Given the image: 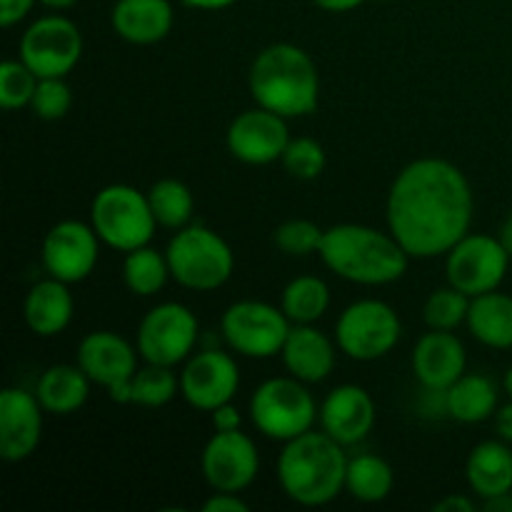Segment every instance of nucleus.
Returning <instances> with one entry per match:
<instances>
[{
	"mask_svg": "<svg viewBox=\"0 0 512 512\" xmlns=\"http://www.w3.org/2000/svg\"><path fill=\"white\" fill-rule=\"evenodd\" d=\"M475 198L470 180L455 163L420 158L395 175L388 193V230L410 258L448 253L470 233Z\"/></svg>",
	"mask_w": 512,
	"mask_h": 512,
	"instance_id": "obj_1",
	"label": "nucleus"
},
{
	"mask_svg": "<svg viewBox=\"0 0 512 512\" xmlns=\"http://www.w3.org/2000/svg\"><path fill=\"white\" fill-rule=\"evenodd\" d=\"M320 260L330 273L355 285H390L408 270L410 255L395 235L360 223H340L325 230Z\"/></svg>",
	"mask_w": 512,
	"mask_h": 512,
	"instance_id": "obj_2",
	"label": "nucleus"
},
{
	"mask_svg": "<svg viewBox=\"0 0 512 512\" xmlns=\"http://www.w3.org/2000/svg\"><path fill=\"white\" fill-rule=\"evenodd\" d=\"M255 105L283 118H303L318 108L320 75L315 60L293 43H273L255 55L248 73Z\"/></svg>",
	"mask_w": 512,
	"mask_h": 512,
	"instance_id": "obj_3",
	"label": "nucleus"
},
{
	"mask_svg": "<svg viewBox=\"0 0 512 512\" xmlns=\"http://www.w3.org/2000/svg\"><path fill=\"white\" fill-rule=\"evenodd\" d=\"M280 490L303 508H323L345 490L348 458L328 433H308L283 443L278 465Z\"/></svg>",
	"mask_w": 512,
	"mask_h": 512,
	"instance_id": "obj_4",
	"label": "nucleus"
},
{
	"mask_svg": "<svg viewBox=\"0 0 512 512\" xmlns=\"http://www.w3.org/2000/svg\"><path fill=\"white\" fill-rule=\"evenodd\" d=\"M170 275L178 285L198 293L218 290L233 278V248L205 225H185L165 248Z\"/></svg>",
	"mask_w": 512,
	"mask_h": 512,
	"instance_id": "obj_5",
	"label": "nucleus"
},
{
	"mask_svg": "<svg viewBox=\"0 0 512 512\" xmlns=\"http://www.w3.org/2000/svg\"><path fill=\"white\" fill-rule=\"evenodd\" d=\"M90 225L108 248L130 253L153 240L158 220L148 195L125 183L105 185L90 203Z\"/></svg>",
	"mask_w": 512,
	"mask_h": 512,
	"instance_id": "obj_6",
	"label": "nucleus"
},
{
	"mask_svg": "<svg viewBox=\"0 0 512 512\" xmlns=\"http://www.w3.org/2000/svg\"><path fill=\"white\" fill-rule=\"evenodd\" d=\"M305 385L308 383L290 375V378H270L255 388L250 398V420L260 435L288 443L313 430L320 410Z\"/></svg>",
	"mask_w": 512,
	"mask_h": 512,
	"instance_id": "obj_7",
	"label": "nucleus"
},
{
	"mask_svg": "<svg viewBox=\"0 0 512 512\" xmlns=\"http://www.w3.org/2000/svg\"><path fill=\"white\" fill-rule=\"evenodd\" d=\"M403 335V323L393 305L365 298L348 305L335 323V343L340 353L358 363H373L393 353Z\"/></svg>",
	"mask_w": 512,
	"mask_h": 512,
	"instance_id": "obj_8",
	"label": "nucleus"
},
{
	"mask_svg": "<svg viewBox=\"0 0 512 512\" xmlns=\"http://www.w3.org/2000/svg\"><path fill=\"white\" fill-rule=\"evenodd\" d=\"M293 323L283 308L263 300H238L228 305L220 320V333L228 348L243 358L268 360L280 355Z\"/></svg>",
	"mask_w": 512,
	"mask_h": 512,
	"instance_id": "obj_9",
	"label": "nucleus"
},
{
	"mask_svg": "<svg viewBox=\"0 0 512 512\" xmlns=\"http://www.w3.org/2000/svg\"><path fill=\"white\" fill-rule=\"evenodd\" d=\"M200 338V323L193 310L183 303H160L140 320L135 348L145 363L175 365L185 363Z\"/></svg>",
	"mask_w": 512,
	"mask_h": 512,
	"instance_id": "obj_10",
	"label": "nucleus"
},
{
	"mask_svg": "<svg viewBox=\"0 0 512 512\" xmlns=\"http://www.w3.org/2000/svg\"><path fill=\"white\" fill-rule=\"evenodd\" d=\"M83 58V33L65 15H43L25 28L20 60L38 78H65Z\"/></svg>",
	"mask_w": 512,
	"mask_h": 512,
	"instance_id": "obj_11",
	"label": "nucleus"
},
{
	"mask_svg": "<svg viewBox=\"0 0 512 512\" xmlns=\"http://www.w3.org/2000/svg\"><path fill=\"white\" fill-rule=\"evenodd\" d=\"M510 260L508 250L498 238L468 233L445 253V275H448V283L460 293L478 298L503 285Z\"/></svg>",
	"mask_w": 512,
	"mask_h": 512,
	"instance_id": "obj_12",
	"label": "nucleus"
},
{
	"mask_svg": "<svg viewBox=\"0 0 512 512\" xmlns=\"http://www.w3.org/2000/svg\"><path fill=\"white\" fill-rule=\"evenodd\" d=\"M138 355V348L113 330H93L80 340L75 360L95 385L108 390L113 403L130 405V380L138 373Z\"/></svg>",
	"mask_w": 512,
	"mask_h": 512,
	"instance_id": "obj_13",
	"label": "nucleus"
},
{
	"mask_svg": "<svg viewBox=\"0 0 512 512\" xmlns=\"http://www.w3.org/2000/svg\"><path fill=\"white\" fill-rule=\"evenodd\" d=\"M205 483L218 493H243L260 470V455L243 430H215L200 455Z\"/></svg>",
	"mask_w": 512,
	"mask_h": 512,
	"instance_id": "obj_14",
	"label": "nucleus"
},
{
	"mask_svg": "<svg viewBox=\"0 0 512 512\" xmlns=\"http://www.w3.org/2000/svg\"><path fill=\"white\" fill-rule=\"evenodd\" d=\"M100 243L93 225L80 220H60L45 233L40 258L50 278L73 285L88 278L100 260Z\"/></svg>",
	"mask_w": 512,
	"mask_h": 512,
	"instance_id": "obj_15",
	"label": "nucleus"
},
{
	"mask_svg": "<svg viewBox=\"0 0 512 512\" xmlns=\"http://www.w3.org/2000/svg\"><path fill=\"white\" fill-rule=\"evenodd\" d=\"M240 388V368L223 350H200L185 360L180 373V393L185 403L203 413H213L230 403Z\"/></svg>",
	"mask_w": 512,
	"mask_h": 512,
	"instance_id": "obj_16",
	"label": "nucleus"
},
{
	"mask_svg": "<svg viewBox=\"0 0 512 512\" xmlns=\"http://www.w3.org/2000/svg\"><path fill=\"white\" fill-rule=\"evenodd\" d=\"M225 143L230 155L240 163L270 165L283 158L290 143L288 118L255 105L230 123Z\"/></svg>",
	"mask_w": 512,
	"mask_h": 512,
	"instance_id": "obj_17",
	"label": "nucleus"
},
{
	"mask_svg": "<svg viewBox=\"0 0 512 512\" xmlns=\"http://www.w3.org/2000/svg\"><path fill=\"white\" fill-rule=\"evenodd\" d=\"M43 413L35 393L23 388H5L0 393V458L5 463H23L38 450Z\"/></svg>",
	"mask_w": 512,
	"mask_h": 512,
	"instance_id": "obj_18",
	"label": "nucleus"
},
{
	"mask_svg": "<svg viewBox=\"0 0 512 512\" xmlns=\"http://www.w3.org/2000/svg\"><path fill=\"white\" fill-rule=\"evenodd\" d=\"M320 425L340 445H355L368 438L375 425V403L360 385H338L320 405Z\"/></svg>",
	"mask_w": 512,
	"mask_h": 512,
	"instance_id": "obj_19",
	"label": "nucleus"
},
{
	"mask_svg": "<svg viewBox=\"0 0 512 512\" xmlns=\"http://www.w3.org/2000/svg\"><path fill=\"white\" fill-rule=\"evenodd\" d=\"M413 375L423 388L448 390L465 375L468 353L453 330H430L413 348Z\"/></svg>",
	"mask_w": 512,
	"mask_h": 512,
	"instance_id": "obj_20",
	"label": "nucleus"
},
{
	"mask_svg": "<svg viewBox=\"0 0 512 512\" xmlns=\"http://www.w3.org/2000/svg\"><path fill=\"white\" fill-rule=\"evenodd\" d=\"M175 10L170 0H115L110 25L115 35L133 45H155L173 30Z\"/></svg>",
	"mask_w": 512,
	"mask_h": 512,
	"instance_id": "obj_21",
	"label": "nucleus"
},
{
	"mask_svg": "<svg viewBox=\"0 0 512 512\" xmlns=\"http://www.w3.org/2000/svg\"><path fill=\"white\" fill-rule=\"evenodd\" d=\"M285 370L303 383H323L335 370V345L315 325H293L280 350Z\"/></svg>",
	"mask_w": 512,
	"mask_h": 512,
	"instance_id": "obj_22",
	"label": "nucleus"
},
{
	"mask_svg": "<svg viewBox=\"0 0 512 512\" xmlns=\"http://www.w3.org/2000/svg\"><path fill=\"white\" fill-rule=\"evenodd\" d=\"M75 313L73 293L68 290V283L58 278L40 280L25 295L23 315L25 325L33 330L38 338H55L70 325Z\"/></svg>",
	"mask_w": 512,
	"mask_h": 512,
	"instance_id": "obj_23",
	"label": "nucleus"
},
{
	"mask_svg": "<svg viewBox=\"0 0 512 512\" xmlns=\"http://www.w3.org/2000/svg\"><path fill=\"white\" fill-rule=\"evenodd\" d=\"M465 478L480 500L512 493V450L505 440L478 443L465 463Z\"/></svg>",
	"mask_w": 512,
	"mask_h": 512,
	"instance_id": "obj_24",
	"label": "nucleus"
},
{
	"mask_svg": "<svg viewBox=\"0 0 512 512\" xmlns=\"http://www.w3.org/2000/svg\"><path fill=\"white\" fill-rule=\"evenodd\" d=\"M90 383H93V380L85 375V370L80 368L78 363L50 365V368L40 375L38 385H35V395H38L45 413L73 415L88 403Z\"/></svg>",
	"mask_w": 512,
	"mask_h": 512,
	"instance_id": "obj_25",
	"label": "nucleus"
},
{
	"mask_svg": "<svg viewBox=\"0 0 512 512\" xmlns=\"http://www.w3.org/2000/svg\"><path fill=\"white\" fill-rule=\"evenodd\" d=\"M498 398V385L488 375L465 373L445 390V415L465 425L485 423L498 413Z\"/></svg>",
	"mask_w": 512,
	"mask_h": 512,
	"instance_id": "obj_26",
	"label": "nucleus"
},
{
	"mask_svg": "<svg viewBox=\"0 0 512 512\" xmlns=\"http://www.w3.org/2000/svg\"><path fill=\"white\" fill-rule=\"evenodd\" d=\"M465 325H468L470 335H473L478 343L495 350H510L512 295L493 290V293H483L478 295V298H470V310Z\"/></svg>",
	"mask_w": 512,
	"mask_h": 512,
	"instance_id": "obj_27",
	"label": "nucleus"
},
{
	"mask_svg": "<svg viewBox=\"0 0 512 512\" xmlns=\"http://www.w3.org/2000/svg\"><path fill=\"white\" fill-rule=\"evenodd\" d=\"M395 488V473L388 460L380 455L363 453L348 460L345 473V490L360 503H383Z\"/></svg>",
	"mask_w": 512,
	"mask_h": 512,
	"instance_id": "obj_28",
	"label": "nucleus"
},
{
	"mask_svg": "<svg viewBox=\"0 0 512 512\" xmlns=\"http://www.w3.org/2000/svg\"><path fill=\"white\" fill-rule=\"evenodd\" d=\"M280 308L293 325H315L330 308V288L318 275L293 278L283 290Z\"/></svg>",
	"mask_w": 512,
	"mask_h": 512,
	"instance_id": "obj_29",
	"label": "nucleus"
},
{
	"mask_svg": "<svg viewBox=\"0 0 512 512\" xmlns=\"http://www.w3.org/2000/svg\"><path fill=\"white\" fill-rule=\"evenodd\" d=\"M170 278L173 275H170L168 258L160 250L143 245V248L125 253L123 280L133 295L150 298V295L160 293Z\"/></svg>",
	"mask_w": 512,
	"mask_h": 512,
	"instance_id": "obj_30",
	"label": "nucleus"
},
{
	"mask_svg": "<svg viewBox=\"0 0 512 512\" xmlns=\"http://www.w3.org/2000/svg\"><path fill=\"white\" fill-rule=\"evenodd\" d=\"M150 208H153L155 220L158 225L168 230H180L185 225H190L195 210L193 193L185 183L175 178H163L158 183H153V188L148 190Z\"/></svg>",
	"mask_w": 512,
	"mask_h": 512,
	"instance_id": "obj_31",
	"label": "nucleus"
},
{
	"mask_svg": "<svg viewBox=\"0 0 512 512\" xmlns=\"http://www.w3.org/2000/svg\"><path fill=\"white\" fill-rule=\"evenodd\" d=\"M180 393V378L168 365L148 363L130 380V405L163 408Z\"/></svg>",
	"mask_w": 512,
	"mask_h": 512,
	"instance_id": "obj_32",
	"label": "nucleus"
},
{
	"mask_svg": "<svg viewBox=\"0 0 512 512\" xmlns=\"http://www.w3.org/2000/svg\"><path fill=\"white\" fill-rule=\"evenodd\" d=\"M470 298L458 288H438L423 305V320L430 330H455L468 320Z\"/></svg>",
	"mask_w": 512,
	"mask_h": 512,
	"instance_id": "obj_33",
	"label": "nucleus"
},
{
	"mask_svg": "<svg viewBox=\"0 0 512 512\" xmlns=\"http://www.w3.org/2000/svg\"><path fill=\"white\" fill-rule=\"evenodd\" d=\"M323 235L325 230L318 223H313V220L293 218L275 228L273 240L280 248V253L290 255V258H308V255H315L320 250Z\"/></svg>",
	"mask_w": 512,
	"mask_h": 512,
	"instance_id": "obj_34",
	"label": "nucleus"
},
{
	"mask_svg": "<svg viewBox=\"0 0 512 512\" xmlns=\"http://www.w3.org/2000/svg\"><path fill=\"white\" fill-rule=\"evenodd\" d=\"M38 75L23 63V60H5L0 65V105L5 110H18L30 105L35 88H38Z\"/></svg>",
	"mask_w": 512,
	"mask_h": 512,
	"instance_id": "obj_35",
	"label": "nucleus"
},
{
	"mask_svg": "<svg viewBox=\"0 0 512 512\" xmlns=\"http://www.w3.org/2000/svg\"><path fill=\"white\" fill-rule=\"evenodd\" d=\"M280 163H283L285 173H288L290 178L315 180L323 175L328 158H325V150L318 140H313V138H295L293 140L290 138V143H288V148H285Z\"/></svg>",
	"mask_w": 512,
	"mask_h": 512,
	"instance_id": "obj_36",
	"label": "nucleus"
},
{
	"mask_svg": "<svg viewBox=\"0 0 512 512\" xmlns=\"http://www.w3.org/2000/svg\"><path fill=\"white\" fill-rule=\"evenodd\" d=\"M73 108V90L65 83V78H40L35 88L30 110L40 120H60Z\"/></svg>",
	"mask_w": 512,
	"mask_h": 512,
	"instance_id": "obj_37",
	"label": "nucleus"
},
{
	"mask_svg": "<svg viewBox=\"0 0 512 512\" xmlns=\"http://www.w3.org/2000/svg\"><path fill=\"white\" fill-rule=\"evenodd\" d=\"M205 512H248L250 505L240 498V493H218L215 490L203 503Z\"/></svg>",
	"mask_w": 512,
	"mask_h": 512,
	"instance_id": "obj_38",
	"label": "nucleus"
},
{
	"mask_svg": "<svg viewBox=\"0 0 512 512\" xmlns=\"http://www.w3.org/2000/svg\"><path fill=\"white\" fill-rule=\"evenodd\" d=\"M40 0H0V23L3 28H13L15 23L25 18Z\"/></svg>",
	"mask_w": 512,
	"mask_h": 512,
	"instance_id": "obj_39",
	"label": "nucleus"
},
{
	"mask_svg": "<svg viewBox=\"0 0 512 512\" xmlns=\"http://www.w3.org/2000/svg\"><path fill=\"white\" fill-rule=\"evenodd\" d=\"M210 420H213V428L215 430H240L243 425V418H240V410L233 408L230 403L220 405L210 413Z\"/></svg>",
	"mask_w": 512,
	"mask_h": 512,
	"instance_id": "obj_40",
	"label": "nucleus"
},
{
	"mask_svg": "<svg viewBox=\"0 0 512 512\" xmlns=\"http://www.w3.org/2000/svg\"><path fill=\"white\" fill-rule=\"evenodd\" d=\"M435 510L438 512H473L475 503L468 498V495L453 493V495H448V498L438 500V503H435Z\"/></svg>",
	"mask_w": 512,
	"mask_h": 512,
	"instance_id": "obj_41",
	"label": "nucleus"
},
{
	"mask_svg": "<svg viewBox=\"0 0 512 512\" xmlns=\"http://www.w3.org/2000/svg\"><path fill=\"white\" fill-rule=\"evenodd\" d=\"M495 430H498L500 440L512 443V398L508 405H500L498 413H495Z\"/></svg>",
	"mask_w": 512,
	"mask_h": 512,
	"instance_id": "obj_42",
	"label": "nucleus"
},
{
	"mask_svg": "<svg viewBox=\"0 0 512 512\" xmlns=\"http://www.w3.org/2000/svg\"><path fill=\"white\" fill-rule=\"evenodd\" d=\"M320 10H328V13H350V10L360 8L365 0H313Z\"/></svg>",
	"mask_w": 512,
	"mask_h": 512,
	"instance_id": "obj_43",
	"label": "nucleus"
},
{
	"mask_svg": "<svg viewBox=\"0 0 512 512\" xmlns=\"http://www.w3.org/2000/svg\"><path fill=\"white\" fill-rule=\"evenodd\" d=\"M183 3L195 10H225L238 3V0H183Z\"/></svg>",
	"mask_w": 512,
	"mask_h": 512,
	"instance_id": "obj_44",
	"label": "nucleus"
},
{
	"mask_svg": "<svg viewBox=\"0 0 512 512\" xmlns=\"http://www.w3.org/2000/svg\"><path fill=\"white\" fill-rule=\"evenodd\" d=\"M483 510L488 512H512V493L498 495V498L483 500Z\"/></svg>",
	"mask_w": 512,
	"mask_h": 512,
	"instance_id": "obj_45",
	"label": "nucleus"
},
{
	"mask_svg": "<svg viewBox=\"0 0 512 512\" xmlns=\"http://www.w3.org/2000/svg\"><path fill=\"white\" fill-rule=\"evenodd\" d=\"M498 240H500V243H503V248L508 250V255L512 258V213L503 220V225H500Z\"/></svg>",
	"mask_w": 512,
	"mask_h": 512,
	"instance_id": "obj_46",
	"label": "nucleus"
},
{
	"mask_svg": "<svg viewBox=\"0 0 512 512\" xmlns=\"http://www.w3.org/2000/svg\"><path fill=\"white\" fill-rule=\"evenodd\" d=\"M75 3H78V0H40V5H45V8L50 10H68L73 8Z\"/></svg>",
	"mask_w": 512,
	"mask_h": 512,
	"instance_id": "obj_47",
	"label": "nucleus"
},
{
	"mask_svg": "<svg viewBox=\"0 0 512 512\" xmlns=\"http://www.w3.org/2000/svg\"><path fill=\"white\" fill-rule=\"evenodd\" d=\"M503 388H505V393L510 395L512 398V365H510V370L508 373H505V380H503Z\"/></svg>",
	"mask_w": 512,
	"mask_h": 512,
	"instance_id": "obj_48",
	"label": "nucleus"
}]
</instances>
